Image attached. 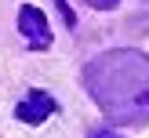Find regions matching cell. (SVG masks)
<instances>
[{"instance_id": "obj_7", "label": "cell", "mask_w": 149, "mask_h": 138, "mask_svg": "<svg viewBox=\"0 0 149 138\" xmlns=\"http://www.w3.org/2000/svg\"><path fill=\"white\" fill-rule=\"evenodd\" d=\"M146 4H149V0H146Z\"/></svg>"}, {"instance_id": "obj_4", "label": "cell", "mask_w": 149, "mask_h": 138, "mask_svg": "<svg viewBox=\"0 0 149 138\" xmlns=\"http://www.w3.org/2000/svg\"><path fill=\"white\" fill-rule=\"evenodd\" d=\"M84 4H87V7H95V11H113L120 0H84Z\"/></svg>"}, {"instance_id": "obj_1", "label": "cell", "mask_w": 149, "mask_h": 138, "mask_svg": "<svg viewBox=\"0 0 149 138\" xmlns=\"http://www.w3.org/2000/svg\"><path fill=\"white\" fill-rule=\"evenodd\" d=\"M84 87L113 123L149 120V55L113 47L84 65Z\"/></svg>"}, {"instance_id": "obj_2", "label": "cell", "mask_w": 149, "mask_h": 138, "mask_svg": "<svg viewBox=\"0 0 149 138\" xmlns=\"http://www.w3.org/2000/svg\"><path fill=\"white\" fill-rule=\"evenodd\" d=\"M18 33L26 36V47L33 51H47L51 47V26H47V15L33 4H22L18 7Z\"/></svg>"}, {"instance_id": "obj_5", "label": "cell", "mask_w": 149, "mask_h": 138, "mask_svg": "<svg viewBox=\"0 0 149 138\" xmlns=\"http://www.w3.org/2000/svg\"><path fill=\"white\" fill-rule=\"evenodd\" d=\"M58 4V11H62V18H65V26H77V15H73V7L65 4V0H55Z\"/></svg>"}, {"instance_id": "obj_6", "label": "cell", "mask_w": 149, "mask_h": 138, "mask_svg": "<svg viewBox=\"0 0 149 138\" xmlns=\"http://www.w3.org/2000/svg\"><path fill=\"white\" fill-rule=\"evenodd\" d=\"M87 138H124V135H116V131H109V127H98V131H91Z\"/></svg>"}, {"instance_id": "obj_3", "label": "cell", "mask_w": 149, "mask_h": 138, "mask_svg": "<svg viewBox=\"0 0 149 138\" xmlns=\"http://www.w3.org/2000/svg\"><path fill=\"white\" fill-rule=\"evenodd\" d=\"M51 113H58V102L51 98V94H44V91H29L26 98L15 105V116H18L22 123H44Z\"/></svg>"}]
</instances>
